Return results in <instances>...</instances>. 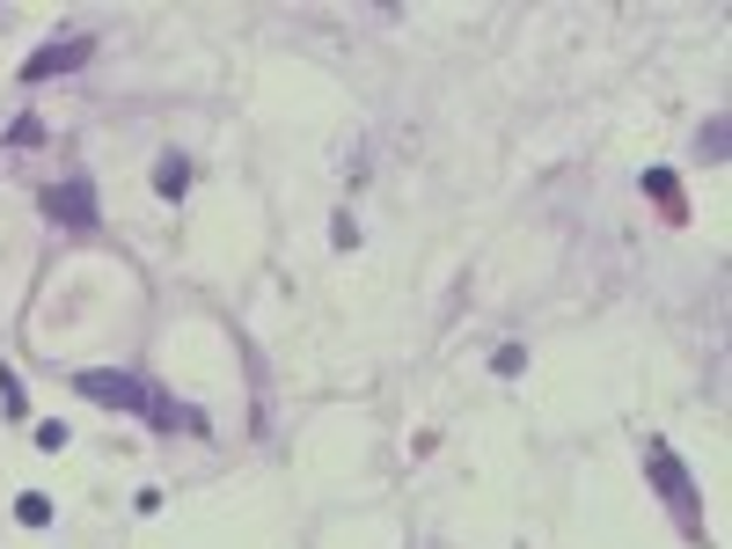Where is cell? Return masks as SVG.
Returning a JSON list of instances; mask_svg holds the SVG:
<instances>
[{"instance_id": "7a4b0ae2", "label": "cell", "mask_w": 732, "mask_h": 549, "mask_svg": "<svg viewBox=\"0 0 732 549\" xmlns=\"http://www.w3.org/2000/svg\"><path fill=\"white\" fill-rule=\"evenodd\" d=\"M73 389H81L88 403H103V410H147L155 403V389H147L140 373H125V367H81Z\"/></svg>"}, {"instance_id": "30bf717a", "label": "cell", "mask_w": 732, "mask_h": 549, "mask_svg": "<svg viewBox=\"0 0 732 549\" xmlns=\"http://www.w3.org/2000/svg\"><path fill=\"white\" fill-rule=\"evenodd\" d=\"M521 367H527V352H521V345H506V352L491 359V373H506V381H521Z\"/></svg>"}, {"instance_id": "ba28073f", "label": "cell", "mask_w": 732, "mask_h": 549, "mask_svg": "<svg viewBox=\"0 0 732 549\" xmlns=\"http://www.w3.org/2000/svg\"><path fill=\"white\" fill-rule=\"evenodd\" d=\"M8 147H44V118H37V110H22V118L8 124Z\"/></svg>"}, {"instance_id": "4fadbf2b", "label": "cell", "mask_w": 732, "mask_h": 549, "mask_svg": "<svg viewBox=\"0 0 732 549\" xmlns=\"http://www.w3.org/2000/svg\"><path fill=\"white\" fill-rule=\"evenodd\" d=\"M330 242H337V249H359V228H352V213L330 220Z\"/></svg>"}, {"instance_id": "6da1fadb", "label": "cell", "mask_w": 732, "mask_h": 549, "mask_svg": "<svg viewBox=\"0 0 732 549\" xmlns=\"http://www.w3.org/2000/svg\"><path fill=\"white\" fill-rule=\"evenodd\" d=\"M645 469H652V483H660V498L681 513V528L696 535L703 549H711V535H703V520H696V483H689V469H681V455L666 440H645Z\"/></svg>"}, {"instance_id": "277c9868", "label": "cell", "mask_w": 732, "mask_h": 549, "mask_svg": "<svg viewBox=\"0 0 732 549\" xmlns=\"http://www.w3.org/2000/svg\"><path fill=\"white\" fill-rule=\"evenodd\" d=\"M96 59V37H67V44H44V52H30V67H22V81H52V73H73V67H88Z\"/></svg>"}, {"instance_id": "7c38bea8", "label": "cell", "mask_w": 732, "mask_h": 549, "mask_svg": "<svg viewBox=\"0 0 732 549\" xmlns=\"http://www.w3.org/2000/svg\"><path fill=\"white\" fill-rule=\"evenodd\" d=\"M67 440H73V432L59 426V418H52V426H37V447H44V455H59V447H67Z\"/></svg>"}, {"instance_id": "8fae6325", "label": "cell", "mask_w": 732, "mask_h": 549, "mask_svg": "<svg viewBox=\"0 0 732 549\" xmlns=\"http://www.w3.org/2000/svg\"><path fill=\"white\" fill-rule=\"evenodd\" d=\"M703 154H711V161H725V118H711V124H703Z\"/></svg>"}, {"instance_id": "3957f363", "label": "cell", "mask_w": 732, "mask_h": 549, "mask_svg": "<svg viewBox=\"0 0 732 549\" xmlns=\"http://www.w3.org/2000/svg\"><path fill=\"white\" fill-rule=\"evenodd\" d=\"M44 213L59 220V228H96V183L88 177H67L44 191Z\"/></svg>"}, {"instance_id": "9c48e42d", "label": "cell", "mask_w": 732, "mask_h": 549, "mask_svg": "<svg viewBox=\"0 0 732 549\" xmlns=\"http://www.w3.org/2000/svg\"><path fill=\"white\" fill-rule=\"evenodd\" d=\"M0 410H8V418H22V410H30V403H22V381H16V367H0Z\"/></svg>"}, {"instance_id": "5b68a950", "label": "cell", "mask_w": 732, "mask_h": 549, "mask_svg": "<svg viewBox=\"0 0 732 549\" xmlns=\"http://www.w3.org/2000/svg\"><path fill=\"white\" fill-rule=\"evenodd\" d=\"M184 183H191V161H184V154H161L155 161V191L161 198H184Z\"/></svg>"}, {"instance_id": "52a82bcc", "label": "cell", "mask_w": 732, "mask_h": 549, "mask_svg": "<svg viewBox=\"0 0 732 549\" xmlns=\"http://www.w3.org/2000/svg\"><path fill=\"white\" fill-rule=\"evenodd\" d=\"M16 520H22V528H52V498H44V491H22L16 498Z\"/></svg>"}, {"instance_id": "8992f818", "label": "cell", "mask_w": 732, "mask_h": 549, "mask_svg": "<svg viewBox=\"0 0 732 549\" xmlns=\"http://www.w3.org/2000/svg\"><path fill=\"white\" fill-rule=\"evenodd\" d=\"M645 191H652V198L666 206V213L681 220V177H674V169H645Z\"/></svg>"}]
</instances>
